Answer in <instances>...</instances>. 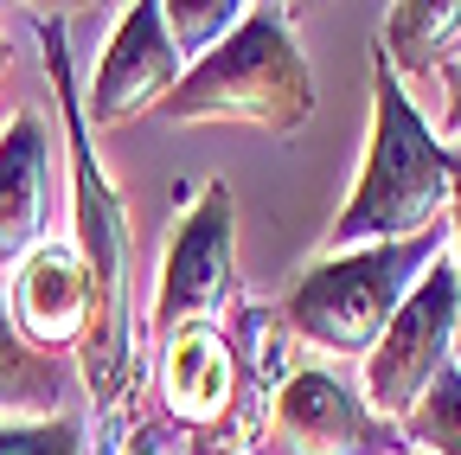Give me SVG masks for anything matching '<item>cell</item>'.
<instances>
[{
    "instance_id": "obj_5",
    "label": "cell",
    "mask_w": 461,
    "mask_h": 455,
    "mask_svg": "<svg viewBox=\"0 0 461 455\" xmlns=\"http://www.w3.org/2000/svg\"><path fill=\"white\" fill-rule=\"evenodd\" d=\"M455 321H461V282L455 257H436L403 308L391 314L384 340L366 353V411L384 423H403L417 397L436 385V372L455 366Z\"/></svg>"
},
{
    "instance_id": "obj_2",
    "label": "cell",
    "mask_w": 461,
    "mask_h": 455,
    "mask_svg": "<svg viewBox=\"0 0 461 455\" xmlns=\"http://www.w3.org/2000/svg\"><path fill=\"white\" fill-rule=\"evenodd\" d=\"M45 65H51V90L58 109H65V135H71V205H77V263H84V289H90V321H84V372L90 391L109 397L122 385L129 359H135V340H129V205L122 193L109 187V174L96 167V135L77 109L71 90V51H65V26L45 20Z\"/></svg>"
},
{
    "instance_id": "obj_15",
    "label": "cell",
    "mask_w": 461,
    "mask_h": 455,
    "mask_svg": "<svg viewBox=\"0 0 461 455\" xmlns=\"http://www.w3.org/2000/svg\"><path fill=\"white\" fill-rule=\"evenodd\" d=\"M160 14H167V39H173V51L199 65L205 51H218L230 32L244 26L250 7H238V0H180V7H160Z\"/></svg>"
},
{
    "instance_id": "obj_18",
    "label": "cell",
    "mask_w": 461,
    "mask_h": 455,
    "mask_svg": "<svg viewBox=\"0 0 461 455\" xmlns=\"http://www.w3.org/2000/svg\"><path fill=\"white\" fill-rule=\"evenodd\" d=\"M448 238H455V282H461V154H455V205H448ZM455 366H461V321H455Z\"/></svg>"
},
{
    "instance_id": "obj_14",
    "label": "cell",
    "mask_w": 461,
    "mask_h": 455,
    "mask_svg": "<svg viewBox=\"0 0 461 455\" xmlns=\"http://www.w3.org/2000/svg\"><path fill=\"white\" fill-rule=\"evenodd\" d=\"M403 442L417 455H461V366L436 372V385L403 417Z\"/></svg>"
},
{
    "instance_id": "obj_11",
    "label": "cell",
    "mask_w": 461,
    "mask_h": 455,
    "mask_svg": "<svg viewBox=\"0 0 461 455\" xmlns=\"http://www.w3.org/2000/svg\"><path fill=\"white\" fill-rule=\"evenodd\" d=\"M160 385H167V405L173 417L186 423H212L230 405V385H238V366H230V347L218 327H186L167 340V359H160Z\"/></svg>"
},
{
    "instance_id": "obj_1",
    "label": "cell",
    "mask_w": 461,
    "mask_h": 455,
    "mask_svg": "<svg viewBox=\"0 0 461 455\" xmlns=\"http://www.w3.org/2000/svg\"><path fill=\"white\" fill-rule=\"evenodd\" d=\"M455 205V154L436 141L423 109L378 51H372V141L359 160L353 199L333 218V250L359 244H403L448 224Z\"/></svg>"
},
{
    "instance_id": "obj_8",
    "label": "cell",
    "mask_w": 461,
    "mask_h": 455,
    "mask_svg": "<svg viewBox=\"0 0 461 455\" xmlns=\"http://www.w3.org/2000/svg\"><path fill=\"white\" fill-rule=\"evenodd\" d=\"M276 449L282 455H411L403 430L366 411L333 372H295L276 405Z\"/></svg>"
},
{
    "instance_id": "obj_9",
    "label": "cell",
    "mask_w": 461,
    "mask_h": 455,
    "mask_svg": "<svg viewBox=\"0 0 461 455\" xmlns=\"http://www.w3.org/2000/svg\"><path fill=\"white\" fill-rule=\"evenodd\" d=\"M51 224V129L20 109L0 129V269H20Z\"/></svg>"
},
{
    "instance_id": "obj_4",
    "label": "cell",
    "mask_w": 461,
    "mask_h": 455,
    "mask_svg": "<svg viewBox=\"0 0 461 455\" xmlns=\"http://www.w3.org/2000/svg\"><path fill=\"white\" fill-rule=\"evenodd\" d=\"M448 250V224L403 244H359V250H327L302 269V282L288 289V327L308 347L333 353V359H359L384 340L391 314L403 308V296L423 282V269Z\"/></svg>"
},
{
    "instance_id": "obj_7",
    "label": "cell",
    "mask_w": 461,
    "mask_h": 455,
    "mask_svg": "<svg viewBox=\"0 0 461 455\" xmlns=\"http://www.w3.org/2000/svg\"><path fill=\"white\" fill-rule=\"evenodd\" d=\"M180 90V51L167 39V14L154 0H135V7L115 20L96 77H90V103H84V123L96 129H122L148 109H167V96Z\"/></svg>"
},
{
    "instance_id": "obj_12",
    "label": "cell",
    "mask_w": 461,
    "mask_h": 455,
    "mask_svg": "<svg viewBox=\"0 0 461 455\" xmlns=\"http://www.w3.org/2000/svg\"><path fill=\"white\" fill-rule=\"evenodd\" d=\"M461 51V0H403V7L384 14V32H378V59L397 71V77H436L455 65Z\"/></svg>"
},
{
    "instance_id": "obj_10",
    "label": "cell",
    "mask_w": 461,
    "mask_h": 455,
    "mask_svg": "<svg viewBox=\"0 0 461 455\" xmlns=\"http://www.w3.org/2000/svg\"><path fill=\"white\" fill-rule=\"evenodd\" d=\"M7 321L26 347L39 353H65L84 347V321H90V289H84V263L71 244H39L7 289Z\"/></svg>"
},
{
    "instance_id": "obj_16",
    "label": "cell",
    "mask_w": 461,
    "mask_h": 455,
    "mask_svg": "<svg viewBox=\"0 0 461 455\" xmlns=\"http://www.w3.org/2000/svg\"><path fill=\"white\" fill-rule=\"evenodd\" d=\"M0 455H90L77 417H39V423H0Z\"/></svg>"
},
{
    "instance_id": "obj_6",
    "label": "cell",
    "mask_w": 461,
    "mask_h": 455,
    "mask_svg": "<svg viewBox=\"0 0 461 455\" xmlns=\"http://www.w3.org/2000/svg\"><path fill=\"white\" fill-rule=\"evenodd\" d=\"M230 269H238V212H230V193L218 180H205L167 232L160 282H154V333L173 340L186 327H205V314L230 289Z\"/></svg>"
},
{
    "instance_id": "obj_13",
    "label": "cell",
    "mask_w": 461,
    "mask_h": 455,
    "mask_svg": "<svg viewBox=\"0 0 461 455\" xmlns=\"http://www.w3.org/2000/svg\"><path fill=\"white\" fill-rule=\"evenodd\" d=\"M58 405H65V366L26 347L0 302V423H39L58 417Z\"/></svg>"
},
{
    "instance_id": "obj_17",
    "label": "cell",
    "mask_w": 461,
    "mask_h": 455,
    "mask_svg": "<svg viewBox=\"0 0 461 455\" xmlns=\"http://www.w3.org/2000/svg\"><path fill=\"white\" fill-rule=\"evenodd\" d=\"M442 135L461 141V51H455V65L442 71Z\"/></svg>"
},
{
    "instance_id": "obj_3",
    "label": "cell",
    "mask_w": 461,
    "mask_h": 455,
    "mask_svg": "<svg viewBox=\"0 0 461 455\" xmlns=\"http://www.w3.org/2000/svg\"><path fill=\"white\" fill-rule=\"evenodd\" d=\"M173 123H257L269 135H302L314 116V71L302 59L295 20L282 7H250L244 26L167 96Z\"/></svg>"
}]
</instances>
